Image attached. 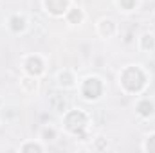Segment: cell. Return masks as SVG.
<instances>
[{
  "label": "cell",
  "mask_w": 155,
  "mask_h": 153,
  "mask_svg": "<svg viewBox=\"0 0 155 153\" xmlns=\"http://www.w3.org/2000/svg\"><path fill=\"white\" fill-rule=\"evenodd\" d=\"M123 85L130 92H139L143 88V85H144V74L137 67H130L123 74Z\"/></svg>",
  "instance_id": "cell-1"
},
{
  "label": "cell",
  "mask_w": 155,
  "mask_h": 153,
  "mask_svg": "<svg viewBox=\"0 0 155 153\" xmlns=\"http://www.w3.org/2000/svg\"><path fill=\"white\" fill-rule=\"evenodd\" d=\"M65 124H67V128L72 133L83 137L85 135V126H87V117L81 112H71V114L67 115V119H65Z\"/></svg>",
  "instance_id": "cell-2"
},
{
  "label": "cell",
  "mask_w": 155,
  "mask_h": 153,
  "mask_svg": "<svg viewBox=\"0 0 155 153\" xmlns=\"http://www.w3.org/2000/svg\"><path fill=\"white\" fill-rule=\"evenodd\" d=\"M99 94H101V83H99V79L90 77V79H87V81L83 83V96H85V97L96 99Z\"/></svg>",
  "instance_id": "cell-3"
},
{
  "label": "cell",
  "mask_w": 155,
  "mask_h": 153,
  "mask_svg": "<svg viewBox=\"0 0 155 153\" xmlns=\"http://www.w3.org/2000/svg\"><path fill=\"white\" fill-rule=\"evenodd\" d=\"M47 9L54 15H61L67 9V0H47Z\"/></svg>",
  "instance_id": "cell-4"
},
{
  "label": "cell",
  "mask_w": 155,
  "mask_h": 153,
  "mask_svg": "<svg viewBox=\"0 0 155 153\" xmlns=\"http://www.w3.org/2000/svg\"><path fill=\"white\" fill-rule=\"evenodd\" d=\"M51 106H52L56 112H63V110L67 108V99H65L63 96H60V94H52V97H51Z\"/></svg>",
  "instance_id": "cell-5"
},
{
  "label": "cell",
  "mask_w": 155,
  "mask_h": 153,
  "mask_svg": "<svg viewBox=\"0 0 155 153\" xmlns=\"http://www.w3.org/2000/svg\"><path fill=\"white\" fill-rule=\"evenodd\" d=\"M25 67H27V72H29V74H35V76L40 74V72L43 70V65H41L40 58H29Z\"/></svg>",
  "instance_id": "cell-6"
},
{
  "label": "cell",
  "mask_w": 155,
  "mask_h": 153,
  "mask_svg": "<svg viewBox=\"0 0 155 153\" xmlns=\"http://www.w3.org/2000/svg\"><path fill=\"white\" fill-rule=\"evenodd\" d=\"M137 110H139L141 115H150L152 112H153V105H152L150 101H141L139 106H137Z\"/></svg>",
  "instance_id": "cell-7"
},
{
  "label": "cell",
  "mask_w": 155,
  "mask_h": 153,
  "mask_svg": "<svg viewBox=\"0 0 155 153\" xmlns=\"http://www.w3.org/2000/svg\"><path fill=\"white\" fill-rule=\"evenodd\" d=\"M11 27H13V31H20V29L24 27V20L18 18V16H15V18L11 20Z\"/></svg>",
  "instance_id": "cell-8"
},
{
  "label": "cell",
  "mask_w": 155,
  "mask_h": 153,
  "mask_svg": "<svg viewBox=\"0 0 155 153\" xmlns=\"http://www.w3.org/2000/svg\"><path fill=\"white\" fill-rule=\"evenodd\" d=\"M69 20H71L72 24H78V22L81 20V13H79L78 9H72V11L69 13Z\"/></svg>",
  "instance_id": "cell-9"
},
{
  "label": "cell",
  "mask_w": 155,
  "mask_h": 153,
  "mask_svg": "<svg viewBox=\"0 0 155 153\" xmlns=\"http://www.w3.org/2000/svg\"><path fill=\"white\" fill-rule=\"evenodd\" d=\"M143 47H144V49H152V47H153V38L148 36V34L143 36Z\"/></svg>",
  "instance_id": "cell-10"
},
{
  "label": "cell",
  "mask_w": 155,
  "mask_h": 153,
  "mask_svg": "<svg viewBox=\"0 0 155 153\" xmlns=\"http://www.w3.org/2000/svg\"><path fill=\"white\" fill-rule=\"evenodd\" d=\"M146 148H148V151L155 153V135H153V137H150V139H148V144H146Z\"/></svg>",
  "instance_id": "cell-11"
},
{
  "label": "cell",
  "mask_w": 155,
  "mask_h": 153,
  "mask_svg": "<svg viewBox=\"0 0 155 153\" xmlns=\"http://www.w3.org/2000/svg\"><path fill=\"white\" fill-rule=\"evenodd\" d=\"M121 5H123L124 9H132V7L135 5V0H121Z\"/></svg>",
  "instance_id": "cell-12"
},
{
  "label": "cell",
  "mask_w": 155,
  "mask_h": 153,
  "mask_svg": "<svg viewBox=\"0 0 155 153\" xmlns=\"http://www.w3.org/2000/svg\"><path fill=\"white\" fill-rule=\"evenodd\" d=\"M24 151H41V148L36 146V144H29V146H25V148H24Z\"/></svg>",
  "instance_id": "cell-13"
},
{
  "label": "cell",
  "mask_w": 155,
  "mask_h": 153,
  "mask_svg": "<svg viewBox=\"0 0 155 153\" xmlns=\"http://www.w3.org/2000/svg\"><path fill=\"white\" fill-rule=\"evenodd\" d=\"M107 25H103V33H112V24L110 22H105Z\"/></svg>",
  "instance_id": "cell-14"
},
{
  "label": "cell",
  "mask_w": 155,
  "mask_h": 153,
  "mask_svg": "<svg viewBox=\"0 0 155 153\" xmlns=\"http://www.w3.org/2000/svg\"><path fill=\"white\" fill-rule=\"evenodd\" d=\"M43 135H45L47 139H52V137H54V132H52V130H45V133H43Z\"/></svg>",
  "instance_id": "cell-15"
}]
</instances>
